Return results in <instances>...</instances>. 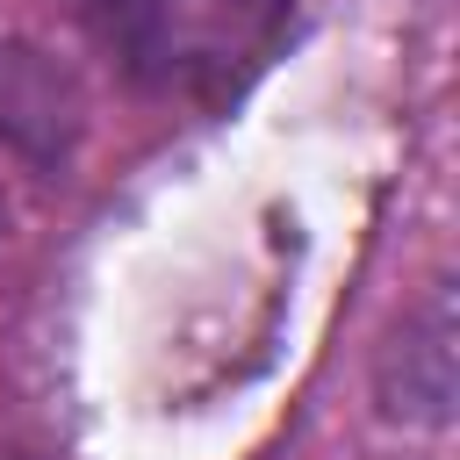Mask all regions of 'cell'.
Masks as SVG:
<instances>
[{"label":"cell","mask_w":460,"mask_h":460,"mask_svg":"<svg viewBox=\"0 0 460 460\" xmlns=\"http://www.w3.org/2000/svg\"><path fill=\"white\" fill-rule=\"evenodd\" d=\"M79 144H86L79 72L29 36H0V151L43 180H65Z\"/></svg>","instance_id":"cell-3"},{"label":"cell","mask_w":460,"mask_h":460,"mask_svg":"<svg viewBox=\"0 0 460 460\" xmlns=\"http://www.w3.org/2000/svg\"><path fill=\"white\" fill-rule=\"evenodd\" d=\"M115 79L158 108L237 115L302 43V0H65Z\"/></svg>","instance_id":"cell-1"},{"label":"cell","mask_w":460,"mask_h":460,"mask_svg":"<svg viewBox=\"0 0 460 460\" xmlns=\"http://www.w3.org/2000/svg\"><path fill=\"white\" fill-rule=\"evenodd\" d=\"M0 230H7V201H0Z\"/></svg>","instance_id":"cell-4"},{"label":"cell","mask_w":460,"mask_h":460,"mask_svg":"<svg viewBox=\"0 0 460 460\" xmlns=\"http://www.w3.org/2000/svg\"><path fill=\"white\" fill-rule=\"evenodd\" d=\"M460 402V316L453 280H431L374 352V410L410 431H446Z\"/></svg>","instance_id":"cell-2"}]
</instances>
